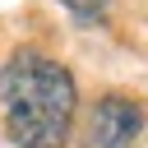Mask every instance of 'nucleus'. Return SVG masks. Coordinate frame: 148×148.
<instances>
[{
  "mask_svg": "<svg viewBox=\"0 0 148 148\" xmlns=\"http://www.w3.org/2000/svg\"><path fill=\"white\" fill-rule=\"evenodd\" d=\"M0 97H5L9 139L18 148H65L79 92H74V74L60 60L42 51H18L0 74Z\"/></svg>",
  "mask_w": 148,
  "mask_h": 148,
  "instance_id": "obj_1",
  "label": "nucleus"
},
{
  "mask_svg": "<svg viewBox=\"0 0 148 148\" xmlns=\"http://www.w3.org/2000/svg\"><path fill=\"white\" fill-rule=\"evenodd\" d=\"M143 130V106L125 92H106L97 97V106L88 111L83 125V143L88 148H130Z\"/></svg>",
  "mask_w": 148,
  "mask_h": 148,
  "instance_id": "obj_2",
  "label": "nucleus"
},
{
  "mask_svg": "<svg viewBox=\"0 0 148 148\" xmlns=\"http://www.w3.org/2000/svg\"><path fill=\"white\" fill-rule=\"evenodd\" d=\"M65 5H69L79 18H97V14L106 9V0H65Z\"/></svg>",
  "mask_w": 148,
  "mask_h": 148,
  "instance_id": "obj_3",
  "label": "nucleus"
}]
</instances>
